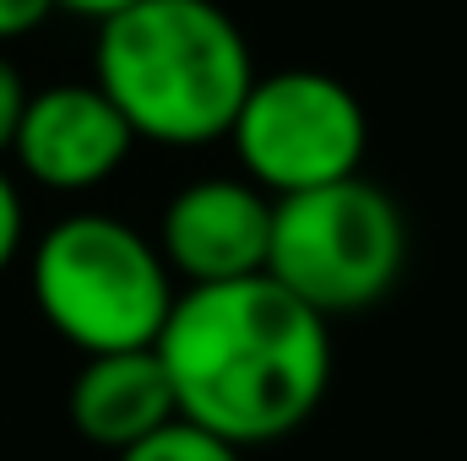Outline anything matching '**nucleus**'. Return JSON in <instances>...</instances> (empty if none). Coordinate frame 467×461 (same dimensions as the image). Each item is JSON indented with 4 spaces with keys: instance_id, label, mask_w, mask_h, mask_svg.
<instances>
[{
    "instance_id": "20e7f679",
    "label": "nucleus",
    "mask_w": 467,
    "mask_h": 461,
    "mask_svg": "<svg viewBox=\"0 0 467 461\" xmlns=\"http://www.w3.org/2000/svg\"><path fill=\"white\" fill-rule=\"evenodd\" d=\"M408 266L402 207L364 174L272 201L266 277L321 321L375 310Z\"/></svg>"
},
{
    "instance_id": "f8f14e48",
    "label": "nucleus",
    "mask_w": 467,
    "mask_h": 461,
    "mask_svg": "<svg viewBox=\"0 0 467 461\" xmlns=\"http://www.w3.org/2000/svg\"><path fill=\"white\" fill-rule=\"evenodd\" d=\"M16 250H22V196L0 169V271L16 261Z\"/></svg>"
},
{
    "instance_id": "f257e3e1",
    "label": "nucleus",
    "mask_w": 467,
    "mask_h": 461,
    "mask_svg": "<svg viewBox=\"0 0 467 461\" xmlns=\"http://www.w3.org/2000/svg\"><path fill=\"white\" fill-rule=\"evenodd\" d=\"M152 353L174 385L180 424L234 451L288 440L332 385V321L305 310L266 271L185 288Z\"/></svg>"
},
{
    "instance_id": "423d86ee",
    "label": "nucleus",
    "mask_w": 467,
    "mask_h": 461,
    "mask_svg": "<svg viewBox=\"0 0 467 461\" xmlns=\"http://www.w3.org/2000/svg\"><path fill=\"white\" fill-rule=\"evenodd\" d=\"M266 250H272V196H261L244 174L185 185L158 223V255L169 277H185L191 288L261 277Z\"/></svg>"
},
{
    "instance_id": "6e6552de",
    "label": "nucleus",
    "mask_w": 467,
    "mask_h": 461,
    "mask_svg": "<svg viewBox=\"0 0 467 461\" xmlns=\"http://www.w3.org/2000/svg\"><path fill=\"white\" fill-rule=\"evenodd\" d=\"M71 424L88 446L125 456L136 451L141 440L163 435L169 424H180V407H174V385L158 364L152 347L141 353H104V358H88L71 380Z\"/></svg>"
},
{
    "instance_id": "39448f33",
    "label": "nucleus",
    "mask_w": 467,
    "mask_h": 461,
    "mask_svg": "<svg viewBox=\"0 0 467 461\" xmlns=\"http://www.w3.org/2000/svg\"><path fill=\"white\" fill-rule=\"evenodd\" d=\"M229 141L244 179L261 196L283 201L353 179L364 169L369 119L353 87H343L327 71L294 66V71L255 77V87L234 115Z\"/></svg>"
},
{
    "instance_id": "f03ea898",
    "label": "nucleus",
    "mask_w": 467,
    "mask_h": 461,
    "mask_svg": "<svg viewBox=\"0 0 467 461\" xmlns=\"http://www.w3.org/2000/svg\"><path fill=\"white\" fill-rule=\"evenodd\" d=\"M93 87L119 109L136 141L207 147L234 130L255 60L223 5L213 0H141L99 22Z\"/></svg>"
},
{
    "instance_id": "1a4fd4ad",
    "label": "nucleus",
    "mask_w": 467,
    "mask_h": 461,
    "mask_svg": "<svg viewBox=\"0 0 467 461\" xmlns=\"http://www.w3.org/2000/svg\"><path fill=\"white\" fill-rule=\"evenodd\" d=\"M115 461H244V451H234V446L202 435V429H191V424H169L163 435L141 440L136 451H125Z\"/></svg>"
},
{
    "instance_id": "7ed1b4c3",
    "label": "nucleus",
    "mask_w": 467,
    "mask_h": 461,
    "mask_svg": "<svg viewBox=\"0 0 467 461\" xmlns=\"http://www.w3.org/2000/svg\"><path fill=\"white\" fill-rule=\"evenodd\" d=\"M174 299L158 244L104 212L60 218L33 250L38 315L88 358L152 347Z\"/></svg>"
},
{
    "instance_id": "0eeeda50",
    "label": "nucleus",
    "mask_w": 467,
    "mask_h": 461,
    "mask_svg": "<svg viewBox=\"0 0 467 461\" xmlns=\"http://www.w3.org/2000/svg\"><path fill=\"white\" fill-rule=\"evenodd\" d=\"M136 136L119 119V109L88 82H66V87H44L27 98L22 125H16V163L27 179H38L44 190H93L119 163L130 158Z\"/></svg>"
},
{
    "instance_id": "ddd939ff",
    "label": "nucleus",
    "mask_w": 467,
    "mask_h": 461,
    "mask_svg": "<svg viewBox=\"0 0 467 461\" xmlns=\"http://www.w3.org/2000/svg\"><path fill=\"white\" fill-rule=\"evenodd\" d=\"M60 11H77V16H93V22H109L119 11H130V5H141V0H55Z\"/></svg>"
},
{
    "instance_id": "9d476101",
    "label": "nucleus",
    "mask_w": 467,
    "mask_h": 461,
    "mask_svg": "<svg viewBox=\"0 0 467 461\" xmlns=\"http://www.w3.org/2000/svg\"><path fill=\"white\" fill-rule=\"evenodd\" d=\"M27 87H22V77H16V66L0 55V158L16 147V125H22V109H27Z\"/></svg>"
},
{
    "instance_id": "9b49d317",
    "label": "nucleus",
    "mask_w": 467,
    "mask_h": 461,
    "mask_svg": "<svg viewBox=\"0 0 467 461\" xmlns=\"http://www.w3.org/2000/svg\"><path fill=\"white\" fill-rule=\"evenodd\" d=\"M55 11V0H0V44L27 38L33 27H44Z\"/></svg>"
}]
</instances>
